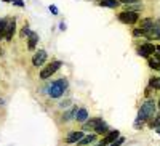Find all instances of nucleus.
Listing matches in <instances>:
<instances>
[{
    "label": "nucleus",
    "mask_w": 160,
    "mask_h": 146,
    "mask_svg": "<svg viewBox=\"0 0 160 146\" xmlns=\"http://www.w3.org/2000/svg\"><path fill=\"white\" fill-rule=\"evenodd\" d=\"M155 111H157V104L154 103V100H146L138 111V119H141L144 122H151L157 114Z\"/></svg>",
    "instance_id": "obj_1"
},
{
    "label": "nucleus",
    "mask_w": 160,
    "mask_h": 146,
    "mask_svg": "<svg viewBox=\"0 0 160 146\" xmlns=\"http://www.w3.org/2000/svg\"><path fill=\"white\" fill-rule=\"evenodd\" d=\"M68 85L69 82L66 81V79H58V81L51 82L47 88V93L50 98H61L64 95V91L68 90Z\"/></svg>",
    "instance_id": "obj_2"
},
{
    "label": "nucleus",
    "mask_w": 160,
    "mask_h": 146,
    "mask_svg": "<svg viewBox=\"0 0 160 146\" xmlns=\"http://www.w3.org/2000/svg\"><path fill=\"white\" fill-rule=\"evenodd\" d=\"M61 66H62V63H61L59 60H55V61L48 63V64L45 66V68H43L42 71H40V79H43V81H45V79L51 77L53 74H55V72L61 68Z\"/></svg>",
    "instance_id": "obj_3"
},
{
    "label": "nucleus",
    "mask_w": 160,
    "mask_h": 146,
    "mask_svg": "<svg viewBox=\"0 0 160 146\" xmlns=\"http://www.w3.org/2000/svg\"><path fill=\"white\" fill-rule=\"evenodd\" d=\"M118 19L123 24H135V23L139 21V15L136 11H122L118 15Z\"/></svg>",
    "instance_id": "obj_4"
},
{
    "label": "nucleus",
    "mask_w": 160,
    "mask_h": 146,
    "mask_svg": "<svg viewBox=\"0 0 160 146\" xmlns=\"http://www.w3.org/2000/svg\"><path fill=\"white\" fill-rule=\"evenodd\" d=\"M155 53V45L152 44H142L138 47V55L139 56H144V58H149L151 55Z\"/></svg>",
    "instance_id": "obj_5"
},
{
    "label": "nucleus",
    "mask_w": 160,
    "mask_h": 146,
    "mask_svg": "<svg viewBox=\"0 0 160 146\" xmlns=\"http://www.w3.org/2000/svg\"><path fill=\"white\" fill-rule=\"evenodd\" d=\"M118 137H120V132H118V130H111L109 133L104 135V138L99 141V146H109V144L114 143Z\"/></svg>",
    "instance_id": "obj_6"
},
{
    "label": "nucleus",
    "mask_w": 160,
    "mask_h": 146,
    "mask_svg": "<svg viewBox=\"0 0 160 146\" xmlns=\"http://www.w3.org/2000/svg\"><path fill=\"white\" fill-rule=\"evenodd\" d=\"M47 61V51L45 50H38L35 55L32 56V64L35 68H40V66H43Z\"/></svg>",
    "instance_id": "obj_7"
},
{
    "label": "nucleus",
    "mask_w": 160,
    "mask_h": 146,
    "mask_svg": "<svg viewBox=\"0 0 160 146\" xmlns=\"http://www.w3.org/2000/svg\"><path fill=\"white\" fill-rule=\"evenodd\" d=\"M83 137H85V133H83L82 130H75V132H71V133L64 138V141L68 143V144H74V143H78Z\"/></svg>",
    "instance_id": "obj_8"
},
{
    "label": "nucleus",
    "mask_w": 160,
    "mask_h": 146,
    "mask_svg": "<svg viewBox=\"0 0 160 146\" xmlns=\"http://www.w3.org/2000/svg\"><path fill=\"white\" fill-rule=\"evenodd\" d=\"M99 122H102V119H101V117H91V119H88V121H87V122H83V125H82V132L95 130V128H96V125H98Z\"/></svg>",
    "instance_id": "obj_9"
},
{
    "label": "nucleus",
    "mask_w": 160,
    "mask_h": 146,
    "mask_svg": "<svg viewBox=\"0 0 160 146\" xmlns=\"http://www.w3.org/2000/svg\"><path fill=\"white\" fill-rule=\"evenodd\" d=\"M16 32V19L13 18V19H8L7 23V29H5V39L7 40H11L13 35H15Z\"/></svg>",
    "instance_id": "obj_10"
},
{
    "label": "nucleus",
    "mask_w": 160,
    "mask_h": 146,
    "mask_svg": "<svg viewBox=\"0 0 160 146\" xmlns=\"http://www.w3.org/2000/svg\"><path fill=\"white\" fill-rule=\"evenodd\" d=\"M74 119H75L77 122H82V124L87 122V121H88V111H87L85 108H78L77 112H75V117H74Z\"/></svg>",
    "instance_id": "obj_11"
},
{
    "label": "nucleus",
    "mask_w": 160,
    "mask_h": 146,
    "mask_svg": "<svg viewBox=\"0 0 160 146\" xmlns=\"http://www.w3.org/2000/svg\"><path fill=\"white\" fill-rule=\"evenodd\" d=\"M154 19H151V18H146V19H141V23H139V29H142L146 34H148L152 28H154Z\"/></svg>",
    "instance_id": "obj_12"
},
{
    "label": "nucleus",
    "mask_w": 160,
    "mask_h": 146,
    "mask_svg": "<svg viewBox=\"0 0 160 146\" xmlns=\"http://www.w3.org/2000/svg\"><path fill=\"white\" fill-rule=\"evenodd\" d=\"M96 138H98L96 133H88V135H85L82 140H80L77 144H78V146H90L93 141H96Z\"/></svg>",
    "instance_id": "obj_13"
},
{
    "label": "nucleus",
    "mask_w": 160,
    "mask_h": 146,
    "mask_svg": "<svg viewBox=\"0 0 160 146\" xmlns=\"http://www.w3.org/2000/svg\"><path fill=\"white\" fill-rule=\"evenodd\" d=\"M95 133H96V135H108V133H109V125L106 124L104 121L99 122V124L96 125V128H95Z\"/></svg>",
    "instance_id": "obj_14"
},
{
    "label": "nucleus",
    "mask_w": 160,
    "mask_h": 146,
    "mask_svg": "<svg viewBox=\"0 0 160 146\" xmlns=\"http://www.w3.org/2000/svg\"><path fill=\"white\" fill-rule=\"evenodd\" d=\"M37 42H38V35L35 32H31V35L28 37V48L29 50H35Z\"/></svg>",
    "instance_id": "obj_15"
},
{
    "label": "nucleus",
    "mask_w": 160,
    "mask_h": 146,
    "mask_svg": "<svg viewBox=\"0 0 160 146\" xmlns=\"http://www.w3.org/2000/svg\"><path fill=\"white\" fill-rule=\"evenodd\" d=\"M77 109H78L77 106H74V108H71L69 111H64V114H62V121H64V122H68V121H71V119H74Z\"/></svg>",
    "instance_id": "obj_16"
},
{
    "label": "nucleus",
    "mask_w": 160,
    "mask_h": 146,
    "mask_svg": "<svg viewBox=\"0 0 160 146\" xmlns=\"http://www.w3.org/2000/svg\"><path fill=\"white\" fill-rule=\"evenodd\" d=\"M99 5L101 7H108V8H117L120 5V2L118 0H101Z\"/></svg>",
    "instance_id": "obj_17"
},
{
    "label": "nucleus",
    "mask_w": 160,
    "mask_h": 146,
    "mask_svg": "<svg viewBox=\"0 0 160 146\" xmlns=\"http://www.w3.org/2000/svg\"><path fill=\"white\" fill-rule=\"evenodd\" d=\"M149 87L155 88V90H160V77H151L149 79Z\"/></svg>",
    "instance_id": "obj_18"
},
{
    "label": "nucleus",
    "mask_w": 160,
    "mask_h": 146,
    "mask_svg": "<svg viewBox=\"0 0 160 146\" xmlns=\"http://www.w3.org/2000/svg\"><path fill=\"white\" fill-rule=\"evenodd\" d=\"M7 23H8V19H5V18H2L0 19V40L5 37V29H7Z\"/></svg>",
    "instance_id": "obj_19"
},
{
    "label": "nucleus",
    "mask_w": 160,
    "mask_h": 146,
    "mask_svg": "<svg viewBox=\"0 0 160 146\" xmlns=\"http://www.w3.org/2000/svg\"><path fill=\"white\" fill-rule=\"evenodd\" d=\"M149 127L151 128H158L160 127V114H155V117L149 122Z\"/></svg>",
    "instance_id": "obj_20"
},
{
    "label": "nucleus",
    "mask_w": 160,
    "mask_h": 146,
    "mask_svg": "<svg viewBox=\"0 0 160 146\" xmlns=\"http://www.w3.org/2000/svg\"><path fill=\"white\" fill-rule=\"evenodd\" d=\"M149 68H152V69H157V71H160V61L155 58V60H149Z\"/></svg>",
    "instance_id": "obj_21"
},
{
    "label": "nucleus",
    "mask_w": 160,
    "mask_h": 146,
    "mask_svg": "<svg viewBox=\"0 0 160 146\" xmlns=\"http://www.w3.org/2000/svg\"><path fill=\"white\" fill-rule=\"evenodd\" d=\"M29 35H31V29L28 24H24V28L21 29V37H29Z\"/></svg>",
    "instance_id": "obj_22"
},
{
    "label": "nucleus",
    "mask_w": 160,
    "mask_h": 146,
    "mask_svg": "<svg viewBox=\"0 0 160 146\" xmlns=\"http://www.w3.org/2000/svg\"><path fill=\"white\" fill-rule=\"evenodd\" d=\"M123 141H125V138H123L122 135H120V137H118V138H117L114 143H111L109 146H122V144H123Z\"/></svg>",
    "instance_id": "obj_23"
},
{
    "label": "nucleus",
    "mask_w": 160,
    "mask_h": 146,
    "mask_svg": "<svg viewBox=\"0 0 160 146\" xmlns=\"http://www.w3.org/2000/svg\"><path fill=\"white\" fill-rule=\"evenodd\" d=\"M133 35H135V37H141V35H146V32L142 29H135V31H133Z\"/></svg>",
    "instance_id": "obj_24"
},
{
    "label": "nucleus",
    "mask_w": 160,
    "mask_h": 146,
    "mask_svg": "<svg viewBox=\"0 0 160 146\" xmlns=\"http://www.w3.org/2000/svg\"><path fill=\"white\" fill-rule=\"evenodd\" d=\"M142 124H144V121H141V119H136V121H135V124H133V125H135V128L138 130V128H141V127H142Z\"/></svg>",
    "instance_id": "obj_25"
},
{
    "label": "nucleus",
    "mask_w": 160,
    "mask_h": 146,
    "mask_svg": "<svg viewBox=\"0 0 160 146\" xmlns=\"http://www.w3.org/2000/svg\"><path fill=\"white\" fill-rule=\"evenodd\" d=\"M120 3H125V5H131V3H136L138 0H118Z\"/></svg>",
    "instance_id": "obj_26"
},
{
    "label": "nucleus",
    "mask_w": 160,
    "mask_h": 146,
    "mask_svg": "<svg viewBox=\"0 0 160 146\" xmlns=\"http://www.w3.org/2000/svg\"><path fill=\"white\" fill-rule=\"evenodd\" d=\"M50 10H51V13H53V15H58V8H56L55 5H50Z\"/></svg>",
    "instance_id": "obj_27"
},
{
    "label": "nucleus",
    "mask_w": 160,
    "mask_h": 146,
    "mask_svg": "<svg viewBox=\"0 0 160 146\" xmlns=\"http://www.w3.org/2000/svg\"><path fill=\"white\" fill-rule=\"evenodd\" d=\"M68 104H71L69 100H68V101H64V103H61V108H64V106H68Z\"/></svg>",
    "instance_id": "obj_28"
},
{
    "label": "nucleus",
    "mask_w": 160,
    "mask_h": 146,
    "mask_svg": "<svg viewBox=\"0 0 160 146\" xmlns=\"http://www.w3.org/2000/svg\"><path fill=\"white\" fill-rule=\"evenodd\" d=\"M155 51H157V53H160V45H157V47H155Z\"/></svg>",
    "instance_id": "obj_29"
},
{
    "label": "nucleus",
    "mask_w": 160,
    "mask_h": 146,
    "mask_svg": "<svg viewBox=\"0 0 160 146\" xmlns=\"http://www.w3.org/2000/svg\"><path fill=\"white\" fill-rule=\"evenodd\" d=\"M157 106H158V109H160V100H158V104H157Z\"/></svg>",
    "instance_id": "obj_30"
},
{
    "label": "nucleus",
    "mask_w": 160,
    "mask_h": 146,
    "mask_svg": "<svg viewBox=\"0 0 160 146\" xmlns=\"http://www.w3.org/2000/svg\"><path fill=\"white\" fill-rule=\"evenodd\" d=\"M157 132H158V135H160V127H158V128H157Z\"/></svg>",
    "instance_id": "obj_31"
},
{
    "label": "nucleus",
    "mask_w": 160,
    "mask_h": 146,
    "mask_svg": "<svg viewBox=\"0 0 160 146\" xmlns=\"http://www.w3.org/2000/svg\"><path fill=\"white\" fill-rule=\"evenodd\" d=\"M5 2H11V0H5Z\"/></svg>",
    "instance_id": "obj_32"
},
{
    "label": "nucleus",
    "mask_w": 160,
    "mask_h": 146,
    "mask_svg": "<svg viewBox=\"0 0 160 146\" xmlns=\"http://www.w3.org/2000/svg\"><path fill=\"white\" fill-rule=\"evenodd\" d=\"M157 39H158V40H160V35H158V37H157Z\"/></svg>",
    "instance_id": "obj_33"
},
{
    "label": "nucleus",
    "mask_w": 160,
    "mask_h": 146,
    "mask_svg": "<svg viewBox=\"0 0 160 146\" xmlns=\"http://www.w3.org/2000/svg\"><path fill=\"white\" fill-rule=\"evenodd\" d=\"M96 146H99V144H96Z\"/></svg>",
    "instance_id": "obj_34"
},
{
    "label": "nucleus",
    "mask_w": 160,
    "mask_h": 146,
    "mask_svg": "<svg viewBox=\"0 0 160 146\" xmlns=\"http://www.w3.org/2000/svg\"><path fill=\"white\" fill-rule=\"evenodd\" d=\"M99 2H101V0H99Z\"/></svg>",
    "instance_id": "obj_35"
}]
</instances>
